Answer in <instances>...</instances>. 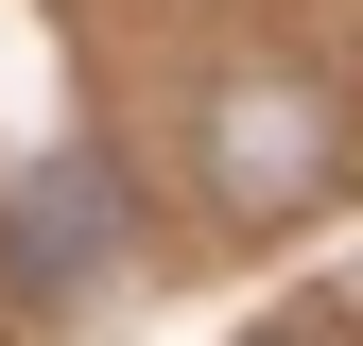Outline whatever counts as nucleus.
Wrapping results in <instances>:
<instances>
[{"instance_id":"f257e3e1","label":"nucleus","mask_w":363,"mask_h":346,"mask_svg":"<svg viewBox=\"0 0 363 346\" xmlns=\"http://www.w3.org/2000/svg\"><path fill=\"white\" fill-rule=\"evenodd\" d=\"M329 156H346V121H329V86H311V69H242V86H225V121H208L225 208H311V191H329Z\"/></svg>"},{"instance_id":"f03ea898","label":"nucleus","mask_w":363,"mask_h":346,"mask_svg":"<svg viewBox=\"0 0 363 346\" xmlns=\"http://www.w3.org/2000/svg\"><path fill=\"white\" fill-rule=\"evenodd\" d=\"M0 277H18V294H69L86 277V173H52V191L18 208V260H0Z\"/></svg>"}]
</instances>
